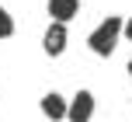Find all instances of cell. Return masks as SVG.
Segmentation results:
<instances>
[{
	"mask_svg": "<svg viewBox=\"0 0 132 122\" xmlns=\"http://www.w3.org/2000/svg\"><path fill=\"white\" fill-rule=\"evenodd\" d=\"M122 32H125V21H122L118 14H115V18H104L90 35H87V45H90L97 56H111L115 45H118V35H122Z\"/></svg>",
	"mask_w": 132,
	"mask_h": 122,
	"instance_id": "cell-1",
	"label": "cell"
},
{
	"mask_svg": "<svg viewBox=\"0 0 132 122\" xmlns=\"http://www.w3.org/2000/svg\"><path fill=\"white\" fill-rule=\"evenodd\" d=\"M42 49H45V56H63V52H66V25H59V21H52V25L45 28V39H42Z\"/></svg>",
	"mask_w": 132,
	"mask_h": 122,
	"instance_id": "cell-2",
	"label": "cell"
},
{
	"mask_svg": "<svg viewBox=\"0 0 132 122\" xmlns=\"http://www.w3.org/2000/svg\"><path fill=\"white\" fill-rule=\"evenodd\" d=\"M90 115H94V94H90V91H77L66 119H70V122H90Z\"/></svg>",
	"mask_w": 132,
	"mask_h": 122,
	"instance_id": "cell-3",
	"label": "cell"
},
{
	"mask_svg": "<svg viewBox=\"0 0 132 122\" xmlns=\"http://www.w3.org/2000/svg\"><path fill=\"white\" fill-rule=\"evenodd\" d=\"M77 11H80V0H49V18L59 21V25L77 18Z\"/></svg>",
	"mask_w": 132,
	"mask_h": 122,
	"instance_id": "cell-4",
	"label": "cell"
},
{
	"mask_svg": "<svg viewBox=\"0 0 132 122\" xmlns=\"http://www.w3.org/2000/svg\"><path fill=\"white\" fill-rule=\"evenodd\" d=\"M42 112H45L49 119H56V122H59V119H66V115H70V105H66L63 98L56 94V91H49V94L42 98Z\"/></svg>",
	"mask_w": 132,
	"mask_h": 122,
	"instance_id": "cell-5",
	"label": "cell"
},
{
	"mask_svg": "<svg viewBox=\"0 0 132 122\" xmlns=\"http://www.w3.org/2000/svg\"><path fill=\"white\" fill-rule=\"evenodd\" d=\"M11 35H14V18L0 7V39H11Z\"/></svg>",
	"mask_w": 132,
	"mask_h": 122,
	"instance_id": "cell-6",
	"label": "cell"
},
{
	"mask_svg": "<svg viewBox=\"0 0 132 122\" xmlns=\"http://www.w3.org/2000/svg\"><path fill=\"white\" fill-rule=\"evenodd\" d=\"M125 39H129V42H132V18H129V21H125Z\"/></svg>",
	"mask_w": 132,
	"mask_h": 122,
	"instance_id": "cell-7",
	"label": "cell"
},
{
	"mask_svg": "<svg viewBox=\"0 0 132 122\" xmlns=\"http://www.w3.org/2000/svg\"><path fill=\"white\" fill-rule=\"evenodd\" d=\"M129 77H132V63H129Z\"/></svg>",
	"mask_w": 132,
	"mask_h": 122,
	"instance_id": "cell-8",
	"label": "cell"
}]
</instances>
